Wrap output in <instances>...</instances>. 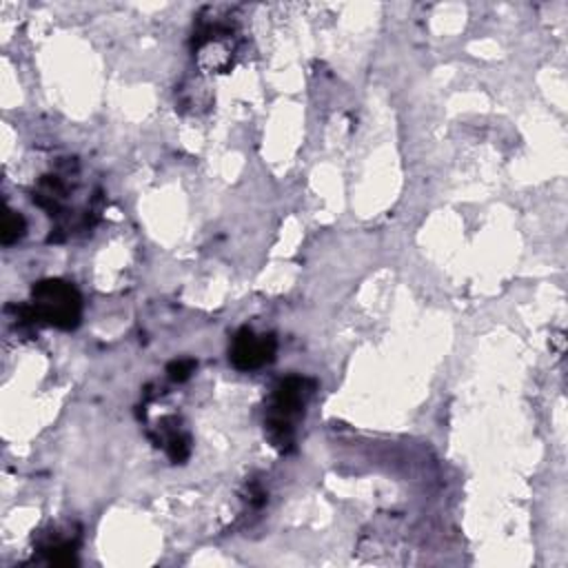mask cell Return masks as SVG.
<instances>
[{
  "mask_svg": "<svg viewBox=\"0 0 568 568\" xmlns=\"http://www.w3.org/2000/svg\"><path fill=\"white\" fill-rule=\"evenodd\" d=\"M29 320L55 328H75L82 317V297L64 280H42L31 288Z\"/></svg>",
  "mask_w": 568,
  "mask_h": 568,
  "instance_id": "obj_1",
  "label": "cell"
},
{
  "mask_svg": "<svg viewBox=\"0 0 568 568\" xmlns=\"http://www.w3.org/2000/svg\"><path fill=\"white\" fill-rule=\"evenodd\" d=\"M308 393L311 382H306L304 377H288L280 382V386L273 393V402L266 417V433L273 446L284 450L288 444H293L295 419L304 413Z\"/></svg>",
  "mask_w": 568,
  "mask_h": 568,
  "instance_id": "obj_2",
  "label": "cell"
},
{
  "mask_svg": "<svg viewBox=\"0 0 568 568\" xmlns=\"http://www.w3.org/2000/svg\"><path fill=\"white\" fill-rule=\"evenodd\" d=\"M277 342L273 333L240 328L229 346V359L237 371H257L275 359Z\"/></svg>",
  "mask_w": 568,
  "mask_h": 568,
  "instance_id": "obj_3",
  "label": "cell"
},
{
  "mask_svg": "<svg viewBox=\"0 0 568 568\" xmlns=\"http://www.w3.org/2000/svg\"><path fill=\"white\" fill-rule=\"evenodd\" d=\"M24 229H27L24 217H22L20 213H16V211H7V213H4V220H2V233H0L2 244H4V246L16 244V242L24 235Z\"/></svg>",
  "mask_w": 568,
  "mask_h": 568,
  "instance_id": "obj_4",
  "label": "cell"
},
{
  "mask_svg": "<svg viewBox=\"0 0 568 568\" xmlns=\"http://www.w3.org/2000/svg\"><path fill=\"white\" fill-rule=\"evenodd\" d=\"M195 366H197V364H195L193 359H178V362H171V364H169L166 373H169L171 379L184 382V379L195 371Z\"/></svg>",
  "mask_w": 568,
  "mask_h": 568,
  "instance_id": "obj_5",
  "label": "cell"
}]
</instances>
